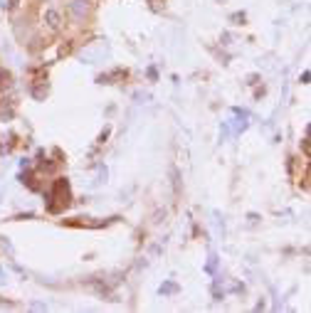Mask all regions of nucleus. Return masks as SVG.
<instances>
[{"label":"nucleus","instance_id":"f03ea898","mask_svg":"<svg viewBox=\"0 0 311 313\" xmlns=\"http://www.w3.org/2000/svg\"><path fill=\"white\" fill-rule=\"evenodd\" d=\"M47 20H50V25H52V27H60V15H57L55 10H50V12H47Z\"/></svg>","mask_w":311,"mask_h":313},{"label":"nucleus","instance_id":"f257e3e1","mask_svg":"<svg viewBox=\"0 0 311 313\" xmlns=\"http://www.w3.org/2000/svg\"><path fill=\"white\" fill-rule=\"evenodd\" d=\"M87 10V0H74V5H72V12L77 15V17H82V12Z\"/></svg>","mask_w":311,"mask_h":313},{"label":"nucleus","instance_id":"7ed1b4c3","mask_svg":"<svg viewBox=\"0 0 311 313\" xmlns=\"http://www.w3.org/2000/svg\"><path fill=\"white\" fill-rule=\"evenodd\" d=\"M7 5H10V7H15V5H17V0H7Z\"/></svg>","mask_w":311,"mask_h":313}]
</instances>
